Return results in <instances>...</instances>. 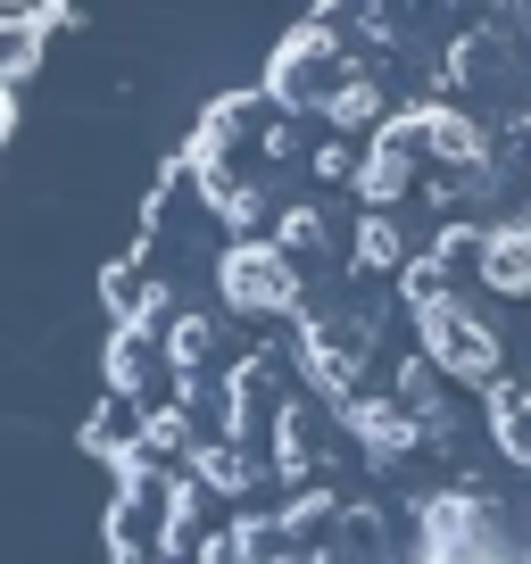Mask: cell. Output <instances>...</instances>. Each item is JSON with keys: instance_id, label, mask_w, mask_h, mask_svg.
<instances>
[{"instance_id": "obj_1", "label": "cell", "mask_w": 531, "mask_h": 564, "mask_svg": "<svg viewBox=\"0 0 531 564\" xmlns=\"http://www.w3.org/2000/svg\"><path fill=\"white\" fill-rule=\"evenodd\" d=\"M415 333H424V349H432V366H448V373H465V382H490L498 373V340L481 333L474 316H465L457 300H448L441 282H415Z\"/></svg>"}, {"instance_id": "obj_2", "label": "cell", "mask_w": 531, "mask_h": 564, "mask_svg": "<svg viewBox=\"0 0 531 564\" xmlns=\"http://www.w3.org/2000/svg\"><path fill=\"white\" fill-rule=\"evenodd\" d=\"M216 282H225V300L249 307V316H258V307H291V300H300V274H291V258H283V249H266V241L225 249Z\"/></svg>"}, {"instance_id": "obj_3", "label": "cell", "mask_w": 531, "mask_h": 564, "mask_svg": "<svg viewBox=\"0 0 531 564\" xmlns=\"http://www.w3.org/2000/svg\"><path fill=\"white\" fill-rule=\"evenodd\" d=\"M481 282H490V291H514V300H531V225L481 232Z\"/></svg>"}, {"instance_id": "obj_4", "label": "cell", "mask_w": 531, "mask_h": 564, "mask_svg": "<svg viewBox=\"0 0 531 564\" xmlns=\"http://www.w3.org/2000/svg\"><path fill=\"white\" fill-rule=\"evenodd\" d=\"M498 441H507V457H531V399L523 390H498Z\"/></svg>"}]
</instances>
